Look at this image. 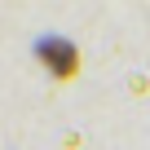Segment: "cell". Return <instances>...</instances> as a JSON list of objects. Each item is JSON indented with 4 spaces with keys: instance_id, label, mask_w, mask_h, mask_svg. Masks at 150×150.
<instances>
[{
    "instance_id": "1",
    "label": "cell",
    "mask_w": 150,
    "mask_h": 150,
    "mask_svg": "<svg viewBox=\"0 0 150 150\" xmlns=\"http://www.w3.org/2000/svg\"><path fill=\"white\" fill-rule=\"evenodd\" d=\"M40 53H44V66H53L62 80H71L75 66H80V62H75V49L66 40H49V44H40Z\"/></svg>"
}]
</instances>
